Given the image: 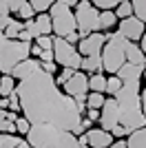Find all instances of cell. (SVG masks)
Masks as SVG:
<instances>
[{
    "mask_svg": "<svg viewBox=\"0 0 146 148\" xmlns=\"http://www.w3.org/2000/svg\"><path fill=\"white\" fill-rule=\"evenodd\" d=\"M16 95L20 99V113L29 124H51L60 130L82 135V113L75 99L60 91L51 73L38 69L29 77L18 80Z\"/></svg>",
    "mask_w": 146,
    "mask_h": 148,
    "instance_id": "1",
    "label": "cell"
},
{
    "mask_svg": "<svg viewBox=\"0 0 146 148\" xmlns=\"http://www.w3.org/2000/svg\"><path fill=\"white\" fill-rule=\"evenodd\" d=\"M142 82H122V88L113 95L117 104V115H120V124L131 133L135 128L146 126V117L142 113Z\"/></svg>",
    "mask_w": 146,
    "mask_h": 148,
    "instance_id": "2",
    "label": "cell"
},
{
    "mask_svg": "<svg viewBox=\"0 0 146 148\" xmlns=\"http://www.w3.org/2000/svg\"><path fill=\"white\" fill-rule=\"evenodd\" d=\"M126 42L120 33H106V42H104L100 58H102V71L109 75H115L120 66L126 62Z\"/></svg>",
    "mask_w": 146,
    "mask_h": 148,
    "instance_id": "3",
    "label": "cell"
},
{
    "mask_svg": "<svg viewBox=\"0 0 146 148\" xmlns=\"http://www.w3.org/2000/svg\"><path fill=\"white\" fill-rule=\"evenodd\" d=\"M31 51V42H22V40H9L7 38L5 44L0 47V73H11V69L18 62L27 60Z\"/></svg>",
    "mask_w": 146,
    "mask_h": 148,
    "instance_id": "4",
    "label": "cell"
},
{
    "mask_svg": "<svg viewBox=\"0 0 146 148\" xmlns=\"http://www.w3.org/2000/svg\"><path fill=\"white\" fill-rule=\"evenodd\" d=\"M62 130L51 124H31L27 133V144L31 148H60Z\"/></svg>",
    "mask_w": 146,
    "mask_h": 148,
    "instance_id": "5",
    "label": "cell"
},
{
    "mask_svg": "<svg viewBox=\"0 0 146 148\" xmlns=\"http://www.w3.org/2000/svg\"><path fill=\"white\" fill-rule=\"evenodd\" d=\"M73 16H75V27H78L80 40L93 31H100V9L89 2V0H80L73 7Z\"/></svg>",
    "mask_w": 146,
    "mask_h": 148,
    "instance_id": "6",
    "label": "cell"
},
{
    "mask_svg": "<svg viewBox=\"0 0 146 148\" xmlns=\"http://www.w3.org/2000/svg\"><path fill=\"white\" fill-rule=\"evenodd\" d=\"M49 18H51V31H53L58 38H67L69 33L78 31L73 9L67 7V5H62V2H53V5H51Z\"/></svg>",
    "mask_w": 146,
    "mask_h": 148,
    "instance_id": "7",
    "label": "cell"
},
{
    "mask_svg": "<svg viewBox=\"0 0 146 148\" xmlns=\"http://www.w3.org/2000/svg\"><path fill=\"white\" fill-rule=\"evenodd\" d=\"M53 62L58 64V66H69V69H75L78 71L80 64H82V56L78 53V49H75V44L67 42L64 38H58L53 36Z\"/></svg>",
    "mask_w": 146,
    "mask_h": 148,
    "instance_id": "8",
    "label": "cell"
},
{
    "mask_svg": "<svg viewBox=\"0 0 146 148\" xmlns=\"http://www.w3.org/2000/svg\"><path fill=\"white\" fill-rule=\"evenodd\" d=\"M144 31H146V25L140 18H135V16L122 18L120 25H117V33H120L124 40H128V42H140V38L144 36Z\"/></svg>",
    "mask_w": 146,
    "mask_h": 148,
    "instance_id": "9",
    "label": "cell"
},
{
    "mask_svg": "<svg viewBox=\"0 0 146 148\" xmlns=\"http://www.w3.org/2000/svg\"><path fill=\"white\" fill-rule=\"evenodd\" d=\"M104 42H106V33H102V31H93V33H89V36H84L82 40L78 42V53L82 58L84 56H97L100 51H102Z\"/></svg>",
    "mask_w": 146,
    "mask_h": 148,
    "instance_id": "10",
    "label": "cell"
},
{
    "mask_svg": "<svg viewBox=\"0 0 146 148\" xmlns=\"http://www.w3.org/2000/svg\"><path fill=\"white\" fill-rule=\"evenodd\" d=\"M62 86H64V93H67L69 97H73V99L86 97V93H89V77H86V73H82L78 69Z\"/></svg>",
    "mask_w": 146,
    "mask_h": 148,
    "instance_id": "11",
    "label": "cell"
},
{
    "mask_svg": "<svg viewBox=\"0 0 146 148\" xmlns=\"http://www.w3.org/2000/svg\"><path fill=\"white\" fill-rule=\"evenodd\" d=\"M117 124H120L117 104H115V99H113V97H106V99H104V104H102V108H100V128H104V130H109V133H111V128H115Z\"/></svg>",
    "mask_w": 146,
    "mask_h": 148,
    "instance_id": "12",
    "label": "cell"
},
{
    "mask_svg": "<svg viewBox=\"0 0 146 148\" xmlns=\"http://www.w3.org/2000/svg\"><path fill=\"white\" fill-rule=\"evenodd\" d=\"M86 137V146L89 148H109L113 144V135L104 128H89L84 133Z\"/></svg>",
    "mask_w": 146,
    "mask_h": 148,
    "instance_id": "13",
    "label": "cell"
},
{
    "mask_svg": "<svg viewBox=\"0 0 146 148\" xmlns=\"http://www.w3.org/2000/svg\"><path fill=\"white\" fill-rule=\"evenodd\" d=\"M38 69H40V60H38V58H27V60H22V62H18V64H16V66L11 69V77L16 82L18 80H24V77H29L31 73H36Z\"/></svg>",
    "mask_w": 146,
    "mask_h": 148,
    "instance_id": "14",
    "label": "cell"
},
{
    "mask_svg": "<svg viewBox=\"0 0 146 148\" xmlns=\"http://www.w3.org/2000/svg\"><path fill=\"white\" fill-rule=\"evenodd\" d=\"M126 146L128 148H146V126L135 128L126 135Z\"/></svg>",
    "mask_w": 146,
    "mask_h": 148,
    "instance_id": "15",
    "label": "cell"
},
{
    "mask_svg": "<svg viewBox=\"0 0 146 148\" xmlns=\"http://www.w3.org/2000/svg\"><path fill=\"white\" fill-rule=\"evenodd\" d=\"M80 71H86V73H102V58H100V53H97V56H84L82 58Z\"/></svg>",
    "mask_w": 146,
    "mask_h": 148,
    "instance_id": "16",
    "label": "cell"
},
{
    "mask_svg": "<svg viewBox=\"0 0 146 148\" xmlns=\"http://www.w3.org/2000/svg\"><path fill=\"white\" fill-rule=\"evenodd\" d=\"M126 62H131V64H146V56L142 53L137 42H126Z\"/></svg>",
    "mask_w": 146,
    "mask_h": 148,
    "instance_id": "17",
    "label": "cell"
},
{
    "mask_svg": "<svg viewBox=\"0 0 146 148\" xmlns=\"http://www.w3.org/2000/svg\"><path fill=\"white\" fill-rule=\"evenodd\" d=\"M117 25V16L113 9H104V11H100V31H109L113 29V27Z\"/></svg>",
    "mask_w": 146,
    "mask_h": 148,
    "instance_id": "18",
    "label": "cell"
},
{
    "mask_svg": "<svg viewBox=\"0 0 146 148\" xmlns=\"http://www.w3.org/2000/svg\"><path fill=\"white\" fill-rule=\"evenodd\" d=\"M36 27H38V33L40 36H51L53 31H51V18H49V11L44 13H36Z\"/></svg>",
    "mask_w": 146,
    "mask_h": 148,
    "instance_id": "19",
    "label": "cell"
},
{
    "mask_svg": "<svg viewBox=\"0 0 146 148\" xmlns=\"http://www.w3.org/2000/svg\"><path fill=\"white\" fill-rule=\"evenodd\" d=\"M16 113L13 111H7V115L0 119V133H9V135H16L18 130H16Z\"/></svg>",
    "mask_w": 146,
    "mask_h": 148,
    "instance_id": "20",
    "label": "cell"
},
{
    "mask_svg": "<svg viewBox=\"0 0 146 148\" xmlns=\"http://www.w3.org/2000/svg\"><path fill=\"white\" fill-rule=\"evenodd\" d=\"M89 91H95V93L106 91V75L104 73H91L89 75Z\"/></svg>",
    "mask_w": 146,
    "mask_h": 148,
    "instance_id": "21",
    "label": "cell"
},
{
    "mask_svg": "<svg viewBox=\"0 0 146 148\" xmlns=\"http://www.w3.org/2000/svg\"><path fill=\"white\" fill-rule=\"evenodd\" d=\"M13 91H16V80L9 73L0 75V97H9Z\"/></svg>",
    "mask_w": 146,
    "mask_h": 148,
    "instance_id": "22",
    "label": "cell"
},
{
    "mask_svg": "<svg viewBox=\"0 0 146 148\" xmlns=\"http://www.w3.org/2000/svg\"><path fill=\"white\" fill-rule=\"evenodd\" d=\"M104 93H95V91H89L86 93V108H102V104H104Z\"/></svg>",
    "mask_w": 146,
    "mask_h": 148,
    "instance_id": "23",
    "label": "cell"
},
{
    "mask_svg": "<svg viewBox=\"0 0 146 148\" xmlns=\"http://www.w3.org/2000/svg\"><path fill=\"white\" fill-rule=\"evenodd\" d=\"M2 31H5V36L9 38V40H16V38H18V33L22 31V20L11 18V20H9V25H7Z\"/></svg>",
    "mask_w": 146,
    "mask_h": 148,
    "instance_id": "24",
    "label": "cell"
},
{
    "mask_svg": "<svg viewBox=\"0 0 146 148\" xmlns=\"http://www.w3.org/2000/svg\"><path fill=\"white\" fill-rule=\"evenodd\" d=\"M22 142V137L18 135H9V133H0V148H16Z\"/></svg>",
    "mask_w": 146,
    "mask_h": 148,
    "instance_id": "25",
    "label": "cell"
},
{
    "mask_svg": "<svg viewBox=\"0 0 146 148\" xmlns=\"http://www.w3.org/2000/svg\"><path fill=\"white\" fill-rule=\"evenodd\" d=\"M115 16H117V20L133 16V5H131V0H122L120 5L115 7Z\"/></svg>",
    "mask_w": 146,
    "mask_h": 148,
    "instance_id": "26",
    "label": "cell"
},
{
    "mask_svg": "<svg viewBox=\"0 0 146 148\" xmlns=\"http://www.w3.org/2000/svg\"><path fill=\"white\" fill-rule=\"evenodd\" d=\"M131 5H133V16L146 25V0H131Z\"/></svg>",
    "mask_w": 146,
    "mask_h": 148,
    "instance_id": "27",
    "label": "cell"
},
{
    "mask_svg": "<svg viewBox=\"0 0 146 148\" xmlns=\"http://www.w3.org/2000/svg\"><path fill=\"white\" fill-rule=\"evenodd\" d=\"M120 88H122V80L117 77V75H109V77H106V91L104 93H109L111 97H113Z\"/></svg>",
    "mask_w": 146,
    "mask_h": 148,
    "instance_id": "28",
    "label": "cell"
},
{
    "mask_svg": "<svg viewBox=\"0 0 146 148\" xmlns=\"http://www.w3.org/2000/svg\"><path fill=\"white\" fill-rule=\"evenodd\" d=\"M53 2H58V0H29V5L33 7V11H36V13H44V11H49Z\"/></svg>",
    "mask_w": 146,
    "mask_h": 148,
    "instance_id": "29",
    "label": "cell"
},
{
    "mask_svg": "<svg viewBox=\"0 0 146 148\" xmlns=\"http://www.w3.org/2000/svg\"><path fill=\"white\" fill-rule=\"evenodd\" d=\"M16 16H18L20 20H29V18H36V11H33V7L29 5V0H24L22 7H20L18 11H16Z\"/></svg>",
    "mask_w": 146,
    "mask_h": 148,
    "instance_id": "30",
    "label": "cell"
},
{
    "mask_svg": "<svg viewBox=\"0 0 146 148\" xmlns=\"http://www.w3.org/2000/svg\"><path fill=\"white\" fill-rule=\"evenodd\" d=\"M95 9H100V11H104V9H115L117 5H120L122 0H89Z\"/></svg>",
    "mask_w": 146,
    "mask_h": 148,
    "instance_id": "31",
    "label": "cell"
},
{
    "mask_svg": "<svg viewBox=\"0 0 146 148\" xmlns=\"http://www.w3.org/2000/svg\"><path fill=\"white\" fill-rule=\"evenodd\" d=\"M73 73H75V69L62 66V69H60V73L55 75V84H58V86H62V84H64V82H67V80H69V77H71Z\"/></svg>",
    "mask_w": 146,
    "mask_h": 148,
    "instance_id": "32",
    "label": "cell"
},
{
    "mask_svg": "<svg viewBox=\"0 0 146 148\" xmlns=\"http://www.w3.org/2000/svg\"><path fill=\"white\" fill-rule=\"evenodd\" d=\"M36 44L42 51H51V49H53V36H38L36 38Z\"/></svg>",
    "mask_w": 146,
    "mask_h": 148,
    "instance_id": "33",
    "label": "cell"
},
{
    "mask_svg": "<svg viewBox=\"0 0 146 148\" xmlns=\"http://www.w3.org/2000/svg\"><path fill=\"white\" fill-rule=\"evenodd\" d=\"M29 119L27 117H22V115H20V117H16V130H18L20 135H27V133H29Z\"/></svg>",
    "mask_w": 146,
    "mask_h": 148,
    "instance_id": "34",
    "label": "cell"
},
{
    "mask_svg": "<svg viewBox=\"0 0 146 148\" xmlns=\"http://www.w3.org/2000/svg\"><path fill=\"white\" fill-rule=\"evenodd\" d=\"M9 111H13V113H20V99H18V95H16V91L9 95Z\"/></svg>",
    "mask_w": 146,
    "mask_h": 148,
    "instance_id": "35",
    "label": "cell"
},
{
    "mask_svg": "<svg viewBox=\"0 0 146 148\" xmlns=\"http://www.w3.org/2000/svg\"><path fill=\"white\" fill-rule=\"evenodd\" d=\"M111 135H113V139H122L124 135H128V130L122 126V124H117L115 128H111Z\"/></svg>",
    "mask_w": 146,
    "mask_h": 148,
    "instance_id": "36",
    "label": "cell"
},
{
    "mask_svg": "<svg viewBox=\"0 0 146 148\" xmlns=\"http://www.w3.org/2000/svg\"><path fill=\"white\" fill-rule=\"evenodd\" d=\"M40 69H42V71H47V73H51V75H53L55 71H58V64H55V62H40Z\"/></svg>",
    "mask_w": 146,
    "mask_h": 148,
    "instance_id": "37",
    "label": "cell"
},
{
    "mask_svg": "<svg viewBox=\"0 0 146 148\" xmlns=\"http://www.w3.org/2000/svg\"><path fill=\"white\" fill-rule=\"evenodd\" d=\"M22 2H24V0H7V5H9V11L16 13L20 7H22Z\"/></svg>",
    "mask_w": 146,
    "mask_h": 148,
    "instance_id": "38",
    "label": "cell"
},
{
    "mask_svg": "<svg viewBox=\"0 0 146 148\" xmlns=\"http://www.w3.org/2000/svg\"><path fill=\"white\" fill-rule=\"evenodd\" d=\"M40 62H53V51H42L40 56H38Z\"/></svg>",
    "mask_w": 146,
    "mask_h": 148,
    "instance_id": "39",
    "label": "cell"
},
{
    "mask_svg": "<svg viewBox=\"0 0 146 148\" xmlns=\"http://www.w3.org/2000/svg\"><path fill=\"white\" fill-rule=\"evenodd\" d=\"M86 117L91 122H95V119H100V111L97 108H86Z\"/></svg>",
    "mask_w": 146,
    "mask_h": 148,
    "instance_id": "40",
    "label": "cell"
},
{
    "mask_svg": "<svg viewBox=\"0 0 146 148\" xmlns=\"http://www.w3.org/2000/svg\"><path fill=\"white\" fill-rule=\"evenodd\" d=\"M64 40H67V42H71V44H78V42H80V33H78V31H73V33H69V36L64 38Z\"/></svg>",
    "mask_w": 146,
    "mask_h": 148,
    "instance_id": "41",
    "label": "cell"
},
{
    "mask_svg": "<svg viewBox=\"0 0 146 148\" xmlns=\"http://www.w3.org/2000/svg\"><path fill=\"white\" fill-rule=\"evenodd\" d=\"M40 53H42V49H40L38 44H31V51H29V56H31V58H38Z\"/></svg>",
    "mask_w": 146,
    "mask_h": 148,
    "instance_id": "42",
    "label": "cell"
},
{
    "mask_svg": "<svg viewBox=\"0 0 146 148\" xmlns=\"http://www.w3.org/2000/svg\"><path fill=\"white\" fill-rule=\"evenodd\" d=\"M7 13H11L9 5H7V0H0V16H7Z\"/></svg>",
    "mask_w": 146,
    "mask_h": 148,
    "instance_id": "43",
    "label": "cell"
},
{
    "mask_svg": "<svg viewBox=\"0 0 146 148\" xmlns=\"http://www.w3.org/2000/svg\"><path fill=\"white\" fill-rule=\"evenodd\" d=\"M109 148H128V146H126V142H124V139H113V144H111Z\"/></svg>",
    "mask_w": 146,
    "mask_h": 148,
    "instance_id": "44",
    "label": "cell"
},
{
    "mask_svg": "<svg viewBox=\"0 0 146 148\" xmlns=\"http://www.w3.org/2000/svg\"><path fill=\"white\" fill-rule=\"evenodd\" d=\"M9 20H11V13H7V16H0V29H5L9 25Z\"/></svg>",
    "mask_w": 146,
    "mask_h": 148,
    "instance_id": "45",
    "label": "cell"
},
{
    "mask_svg": "<svg viewBox=\"0 0 146 148\" xmlns=\"http://www.w3.org/2000/svg\"><path fill=\"white\" fill-rule=\"evenodd\" d=\"M89 128H93V122H91L89 117H86V119H82V133H86Z\"/></svg>",
    "mask_w": 146,
    "mask_h": 148,
    "instance_id": "46",
    "label": "cell"
},
{
    "mask_svg": "<svg viewBox=\"0 0 146 148\" xmlns=\"http://www.w3.org/2000/svg\"><path fill=\"white\" fill-rule=\"evenodd\" d=\"M140 49H142V53L146 56V31H144V36L140 38Z\"/></svg>",
    "mask_w": 146,
    "mask_h": 148,
    "instance_id": "47",
    "label": "cell"
},
{
    "mask_svg": "<svg viewBox=\"0 0 146 148\" xmlns=\"http://www.w3.org/2000/svg\"><path fill=\"white\" fill-rule=\"evenodd\" d=\"M58 2H62V5H67V7H71V9H73V7L78 5L80 0H58Z\"/></svg>",
    "mask_w": 146,
    "mask_h": 148,
    "instance_id": "48",
    "label": "cell"
},
{
    "mask_svg": "<svg viewBox=\"0 0 146 148\" xmlns=\"http://www.w3.org/2000/svg\"><path fill=\"white\" fill-rule=\"evenodd\" d=\"M0 108H9V97H0Z\"/></svg>",
    "mask_w": 146,
    "mask_h": 148,
    "instance_id": "49",
    "label": "cell"
},
{
    "mask_svg": "<svg viewBox=\"0 0 146 148\" xmlns=\"http://www.w3.org/2000/svg\"><path fill=\"white\" fill-rule=\"evenodd\" d=\"M5 40H7V36H5V31L0 29V47H2V44H5Z\"/></svg>",
    "mask_w": 146,
    "mask_h": 148,
    "instance_id": "50",
    "label": "cell"
},
{
    "mask_svg": "<svg viewBox=\"0 0 146 148\" xmlns=\"http://www.w3.org/2000/svg\"><path fill=\"white\" fill-rule=\"evenodd\" d=\"M142 82H144V88H142V91H146V66H144V75H142Z\"/></svg>",
    "mask_w": 146,
    "mask_h": 148,
    "instance_id": "51",
    "label": "cell"
},
{
    "mask_svg": "<svg viewBox=\"0 0 146 148\" xmlns=\"http://www.w3.org/2000/svg\"><path fill=\"white\" fill-rule=\"evenodd\" d=\"M0 75H2V73H0Z\"/></svg>",
    "mask_w": 146,
    "mask_h": 148,
    "instance_id": "52",
    "label": "cell"
}]
</instances>
